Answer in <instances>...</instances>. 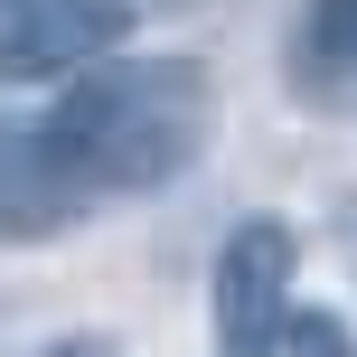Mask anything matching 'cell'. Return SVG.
<instances>
[{
    "mask_svg": "<svg viewBox=\"0 0 357 357\" xmlns=\"http://www.w3.org/2000/svg\"><path fill=\"white\" fill-rule=\"evenodd\" d=\"M38 132L85 197H142L197 169L216 132V75L197 56H94L56 85Z\"/></svg>",
    "mask_w": 357,
    "mask_h": 357,
    "instance_id": "obj_1",
    "label": "cell"
},
{
    "mask_svg": "<svg viewBox=\"0 0 357 357\" xmlns=\"http://www.w3.org/2000/svg\"><path fill=\"white\" fill-rule=\"evenodd\" d=\"M291 273H301V245H291L282 216H245V226L216 245L207 320H216V348L226 357H254L273 329L291 320Z\"/></svg>",
    "mask_w": 357,
    "mask_h": 357,
    "instance_id": "obj_2",
    "label": "cell"
},
{
    "mask_svg": "<svg viewBox=\"0 0 357 357\" xmlns=\"http://www.w3.org/2000/svg\"><path fill=\"white\" fill-rule=\"evenodd\" d=\"M132 29L123 0H0V75L10 85H66Z\"/></svg>",
    "mask_w": 357,
    "mask_h": 357,
    "instance_id": "obj_3",
    "label": "cell"
},
{
    "mask_svg": "<svg viewBox=\"0 0 357 357\" xmlns=\"http://www.w3.org/2000/svg\"><path fill=\"white\" fill-rule=\"evenodd\" d=\"M94 197L66 178V160L47 151L38 123H0V245H38V235H66Z\"/></svg>",
    "mask_w": 357,
    "mask_h": 357,
    "instance_id": "obj_4",
    "label": "cell"
},
{
    "mask_svg": "<svg viewBox=\"0 0 357 357\" xmlns=\"http://www.w3.org/2000/svg\"><path fill=\"white\" fill-rule=\"evenodd\" d=\"M301 66L320 85H357V0H310L301 10Z\"/></svg>",
    "mask_w": 357,
    "mask_h": 357,
    "instance_id": "obj_5",
    "label": "cell"
},
{
    "mask_svg": "<svg viewBox=\"0 0 357 357\" xmlns=\"http://www.w3.org/2000/svg\"><path fill=\"white\" fill-rule=\"evenodd\" d=\"M254 357H357V348H348V329L329 320V310H291V320L273 329Z\"/></svg>",
    "mask_w": 357,
    "mask_h": 357,
    "instance_id": "obj_6",
    "label": "cell"
},
{
    "mask_svg": "<svg viewBox=\"0 0 357 357\" xmlns=\"http://www.w3.org/2000/svg\"><path fill=\"white\" fill-rule=\"evenodd\" d=\"M38 357H123V339H104V329H75V339H47Z\"/></svg>",
    "mask_w": 357,
    "mask_h": 357,
    "instance_id": "obj_7",
    "label": "cell"
}]
</instances>
